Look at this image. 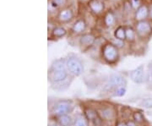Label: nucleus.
I'll return each mask as SVG.
<instances>
[{"instance_id":"f257e3e1","label":"nucleus","mask_w":152,"mask_h":126,"mask_svg":"<svg viewBox=\"0 0 152 126\" xmlns=\"http://www.w3.org/2000/svg\"><path fill=\"white\" fill-rule=\"evenodd\" d=\"M66 67L72 75L80 76L84 72V66L81 61L75 56H70L66 61Z\"/></svg>"},{"instance_id":"f03ea898","label":"nucleus","mask_w":152,"mask_h":126,"mask_svg":"<svg viewBox=\"0 0 152 126\" xmlns=\"http://www.w3.org/2000/svg\"><path fill=\"white\" fill-rule=\"evenodd\" d=\"M102 53H103L104 59L109 63L115 62L118 59V52L117 48L112 44L105 45Z\"/></svg>"},{"instance_id":"7ed1b4c3","label":"nucleus","mask_w":152,"mask_h":126,"mask_svg":"<svg viewBox=\"0 0 152 126\" xmlns=\"http://www.w3.org/2000/svg\"><path fill=\"white\" fill-rule=\"evenodd\" d=\"M72 108L71 103L69 101H62L58 103L54 107V113L56 115L62 116L67 114Z\"/></svg>"},{"instance_id":"20e7f679","label":"nucleus","mask_w":152,"mask_h":126,"mask_svg":"<svg viewBox=\"0 0 152 126\" xmlns=\"http://www.w3.org/2000/svg\"><path fill=\"white\" fill-rule=\"evenodd\" d=\"M151 26L145 21H139L136 25V32L140 37H145L151 32Z\"/></svg>"},{"instance_id":"39448f33","label":"nucleus","mask_w":152,"mask_h":126,"mask_svg":"<svg viewBox=\"0 0 152 126\" xmlns=\"http://www.w3.org/2000/svg\"><path fill=\"white\" fill-rule=\"evenodd\" d=\"M68 73L67 70H58V71H50V81L53 84L63 82L67 80Z\"/></svg>"},{"instance_id":"423d86ee","label":"nucleus","mask_w":152,"mask_h":126,"mask_svg":"<svg viewBox=\"0 0 152 126\" xmlns=\"http://www.w3.org/2000/svg\"><path fill=\"white\" fill-rule=\"evenodd\" d=\"M85 113H86V117L87 118V119L91 121L94 125L102 126V117L99 115L95 110L91 109V108H87L85 111Z\"/></svg>"},{"instance_id":"0eeeda50","label":"nucleus","mask_w":152,"mask_h":126,"mask_svg":"<svg viewBox=\"0 0 152 126\" xmlns=\"http://www.w3.org/2000/svg\"><path fill=\"white\" fill-rule=\"evenodd\" d=\"M130 79L134 82L140 84L144 81V67L139 66L130 72Z\"/></svg>"},{"instance_id":"6e6552de","label":"nucleus","mask_w":152,"mask_h":126,"mask_svg":"<svg viewBox=\"0 0 152 126\" xmlns=\"http://www.w3.org/2000/svg\"><path fill=\"white\" fill-rule=\"evenodd\" d=\"M109 83L112 86H117V87H122L123 86L126 85V81L124 77L120 75H113L110 77Z\"/></svg>"},{"instance_id":"1a4fd4ad","label":"nucleus","mask_w":152,"mask_h":126,"mask_svg":"<svg viewBox=\"0 0 152 126\" xmlns=\"http://www.w3.org/2000/svg\"><path fill=\"white\" fill-rule=\"evenodd\" d=\"M149 15V10L147 8L146 5H141L136 12L135 19L139 21H144L147 16Z\"/></svg>"},{"instance_id":"9d476101","label":"nucleus","mask_w":152,"mask_h":126,"mask_svg":"<svg viewBox=\"0 0 152 126\" xmlns=\"http://www.w3.org/2000/svg\"><path fill=\"white\" fill-rule=\"evenodd\" d=\"M89 6L91 9V10L96 14H99L104 10L103 3L101 2L100 0H91L89 3Z\"/></svg>"},{"instance_id":"9b49d317","label":"nucleus","mask_w":152,"mask_h":126,"mask_svg":"<svg viewBox=\"0 0 152 126\" xmlns=\"http://www.w3.org/2000/svg\"><path fill=\"white\" fill-rule=\"evenodd\" d=\"M94 42H95V37L91 34H86V35L82 36L80 38V43L86 47L91 46L94 43Z\"/></svg>"},{"instance_id":"f8f14e48","label":"nucleus","mask_w":152,"mask_h":126,"mask_svg":"<svg viewBox=\"0 0 152 126\" xmlns=\"http://www.w3.org/2000/svg\"><path fill=\"white\" fill-rule=\"evenodd\" d=\"M66 64L63 59H58L55 61L51 67L50 71H58V70H65Z\"/></svg>"},{"instance_id":"ddd939ff","label":"nucleus","mask_w":152,"mask_h":126,"mask_svg":"<svg viewBox=\"0 0 152 126\" xmlns=\"http://www.w3.org/2000/svg\"><path fill=\"white\" fill-rule=\"evenodd\" d=\"M115 115V112L112 108H106L101 111V116L102 119H112Z\"/></svg>"},{"instance_id":"4468645a","label":"nucleus","mask_w":152,"mask_h":126,"mask_svg":"<svg viewBox=\"0 0 152 126\" xmlns=\"http://www.w3.org/2000/svg\"><path fill=\"white\" fill-rule=\"evenodd\" d=\"M72 17H73V12L70 10H64L60 12L58 19L61 21H68L72 19Z\"/></svg>"},{"instance_id":"2eb2a0df","label":"nucleus","mask_w":152,"mask_h":126,"mask_svg":"<svg viewBox=\"0 0 152 126\" xmlns=\"http://www.w3.org/2000/svg\"><path fill=\"white\" fill-rule=\"evenodd\" d=\"M58 123H59L60 125L62 126H69L72 124V119H71L70 116L67 115V114L59 116Z\"/></svg>"},{"instance_id":"dca6fc26","label":"nucleus","mask_w":152,"mask_h":126,"mask_svg":"<svg viewBox=\"0 0 152 126\" xmlns=\"http://www.w3.org/2000/svg\"><path fill=\"white\" fill-rule=\"evenodd\" d=\"M86 29V23L83 21H78L73 26V31L75 33H80Z\"/></svg>"},{"instance_id":"f3484780","label":"nucleus","mask_w":152,"mask_h":126,"mask_svg":"<svg viewBox=\"0 0 152 126\" xmlns=\"http://www.w3.org/2000/svg\"><path fill=\"white\" fill-rule=\"evenodd\" d=\"M75 126H89L87 118L82 115H79L75 120Z\"/></svg>"},{"instance_id":"a211bd4d","label":"nucleus","mask_w":152,"mask_h":126,"mask_svg":"<svg viewBox=\"0 0 152 126\" xmlns=\"http://www.w3.org/2000/svg\"><path fill=\"white\" fill-rule=\"evenodd\" d=\"M115 37L118 40H124L126 38V30L123 27H118L115 31Z\"/></svg>"},{"instance_id":"6ab92c4d","label":"nucleus","mask_w":152,"mask_h":126,"mask_svg":"<svg viewBox=\"0 0 152 126\" xmlns=\"http://www.w3.org/2000/svg\"><path fill=\"white\" fill-rule=\"evenodd\" d=\"M66 34V31L63 27H56L53 32V35L56 37H62Z\"/></svg>"},{"instance_id":"aec40b11","label":"nucleus","mask_w":152,"mask_h":126,"mask_svg":"<svg viewBox=\"0 0 152 126\" xmlns=\"http://www.w3.org/2000/svg\"><path fill=\"white\" fill-rule=\"evenodd\" d=\"M126 38L129 41H134L135 38V33L134 32V30L132 28H128L126 29Z\"/></svg>"},{"instance_id":"412c9836","label":"nucleus","mask_w":152,"mask_h":126,"mask_svg":"<svg viewBox=\"0 0 152 126\" xmlns=\"http://www.w3.org/2000/svg\"><path fill=\"white\" fill-rule=\"evenodd\" d=\"M140 105L145 108H152V98H145L142 100Z\"/></svg>"},{"instance_id":"4be33fe9","label":"nucleus","mask_w":152,"mask_h":126,"mask_svg":"<svg viewBox=\"0 0 152 126\" xmlns=\"http://www.w3.org/2000/svg\"><path fill=\"white\" fill-rule=\"evenodd\" d=\"M114 21V17L112 13H108L105 17V23L107 26H111Z\"/></svg>"},{"instance_id":"5701e85b","label":"nucleus","mask_w":152,"mask_h":126,"mask_svg":"<svg viewBox=\"0 0 152 126\" xmlns=\"http://www.w3.org/2000/svg\"><path fill=\"white\" fill-rule=\"evenodd\" d=\"M133 118H134V119L135 122L137 123H142L143 121H144V117L140 113H139V112H135L134 114H133Z\"/></svg>"},{"instance_id":"b1692460","label":"nucleus","mask_w":152,"mask_h":126,"mask_svg":"<svg viewBox=\"0 0 152 126\" xmlns=\"http://www.w3.org/2000/svg\"><path fill=\"white\" fill-rule=\"evenodd\" d=\"M125 93H126V89L124 87H118V89L116 91V96L117 97H123V96H124Z\"/></svg>"},{"instance_id":"393cba45","label":"nucleus","mask_w":152,"mask_h":126,"mask_svg":"<svg viewBox=\"0 0 152 126\" xmlns=\"http://www.w3.org/2000/svg\"><path fill=\"white\" fill-rule=\"evenodd\" d=\"M53 1V4L56 6H61L64 5L66 3L67 0H52Z\"/></svg>"},{"instance_id":"a878e982","label":"nucleus","mask_w":152,"mask_h":126,"mask_svg":"<svg viewBox=\"0 0 152 126\" xmlns=\"http://www.w3.org/2000/svg\"><path fill=\"white\" fill-rule=\"evenodd\" d=\"M131 4H132V6L136 9V8H140V0H131Z\"/></svg>"},{"instance_id":"bb28decb","label":"nucleus","mask_w":152,"mask_h":126,"mask_svg":"<svg viewBox=\"0 0 152 126\" xmlns=\"http://www.w3.org/2000/svg\"><path fill=\"white\" fill-rule=\"evenodd\" d=\"M149 16L152 20V4L150 6V9H149Z\"/></svg>"},{"instance_id":"cd10ccee","label":"nucleus","mask_w":152,"mask_h":126,"mask_svg":"<svg viewBox=\"0 0 152 126\" xmlns=\"http://www.w3.org/2000/svg\"><path fill=\"white\" fill-rule=\"evenodd\" d=\"M116 126H128L127 124H124V123H123V122H119V123H118L117 124V125Z\"/></svg>"},{"instance_id":"c85d7f7f","label":"nucleus","mask_w":152,"mask_h":126,"mask_svg":"<svg viewBox=\"0 0 152 126\" xmlns=\"http://www.w3.org/2000/svg\"><path fill=\"white\" fill-rule=\"evenodd\" d=\"M127 125H128V126H135L134 125V123H132V122H129V123H127Z\"/></svg>"},{"instance_id":"c756f323","label":"nucleus","mask_w":152,"mask_h":126,"mask_svg":"<svg viewBox=\"0 0 152 126\" xmlns=\"http://www.w3.org/2000/svg\"><path fill=\"white\" fill-rule=\"evenodd\" d=\"M150 81H151V82L152 83V73L151 75V77H150Z\"/></svg>"},{"instance_id":"7c9ffc66","label":"nucleus","mask_w":152,"mask_h":126,"mask_svg":"<svg viewBox=\"0 0 152 126\" xmlns=\"http://www.w3.org/2000/svg\"><path fill=\"white\" fill-rule=\"evenodd\" d=\"M51 126H57V125H51Z\"/></svg>"}]
</instances>
